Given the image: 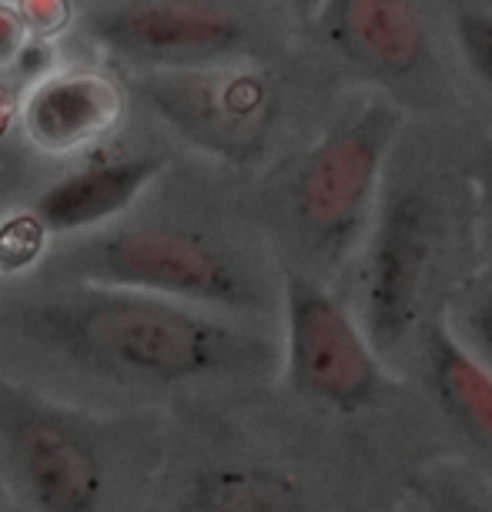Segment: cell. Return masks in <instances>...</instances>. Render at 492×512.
Returning <instances> with one entry per match:
<instances>
[{"label": "cell", "instance_id": "cell-9", "mask_svg": "<svg viewBox=\"0 0 492 512\" xmlns=\"http://www.w3.org/2000/svg\"><path fill=\"white\" fill-rule=\"evenodd\" d=\"M158 168L161 158H124L91 164V168H81L74 175L54 181L37 198L34 215L47 231H57V235H74V231L94 228L128 208L144 191V185L158 175Z\"/></svg>", "mask_w": 492, "mask_h": 512}, {"label": "cell", "instance_id": "cell-16", "mask_svg": "<svg viewBox=\"0 0 492 512\" xmlns=\"http://www.w3.org/2000/svg\"><path fill=\"white\" fill-rule=\"evenodd\" d=\"M466 335H469L472 355H476V359L492 372V302L479 305L476 312L469 315Z\"/></svg>", "mask_w": 492, "mask_h": 512}, {"label": "cell", "instance_id": "cell-13", "mask_svg": "<svg viewBox=\"0 0 492 512\" xmlns=\"http://www.w3.org/2000/svg\"><path fill=\"white\" fill-rule=\"evenodd\" d=\"M275 489L265 479L248 476V472H215L205 476L195 492V509H272Z\"/></svg>", "mask_w": 492, "mask_h": 512}, {"label": "cell", "instance_id": "cell-17", "mask_svg": "<svg viewBox=\"0 0 492 512\" xmlns=\"http://www.w3.org/2000/svg\"><path fill=\"white\" fill-rule=\"evenodd\" d=\"M21 37V27H17L14 14H7V7H0V54H7Z\"/></svg>", "mask_w": 492, "mask_h": 512}, {"label": "cell", "instance_id": "cell-6", "mask_svg": "<svg viewBox=\"0 0 492 512\" xmlns=\"http://www.w3.org/2000/svg\"><path fill=\"white\" fill-rule=\"evenodd\" d=\"M108 51L154 67H205L245 47V27L215 7L185 0H134L94 17Z\"/></svg>", "mask_w": 492, "mask_h": 512}, {"label": "cell", "instance_id": "cell-7", "mask_svg": "<svg viewBox=\"0 0 492 512\" xmlns=\"http://www.w3.org/2000/svg\"><path fill=\"white\" fill-rule=\"evenodd\" d=\"M432 251V215L419 195H399L382 211L365 265V318L369 342L382 355L399 349L419 312L422 278Z\"/></svg>", "mask_w": 492, "mask_h": 512}, {"label": "cell", "instance_id": "cell-4", "mask_svg": "<svg viewBox=\"0 0 492 512\" xmlns=\"http://www.w3.org/2000/svg\"><path fill=\"white\" fill-rule=\"evenodd\" d=\"M288 365L302 392L339 409H359L385 389L369 342L332 295L305 278L285 282Z\"/></svg>", "mask_w": 492, "mask_h": 512}, {"label": "cell", "instance_id": "cell-10", "mask_svg": "<svg viewBox=\"0 0 492 512\" xmlns=\"http://www.w3.org/2000/svg\"><path fill=\"white\" fill-rule=\"evenodd\" d=\"M154 88L168 91V104L161 101V111L175 114V121L188 131L205 134L218 144L248 141L268 111V88L245 74H191L168 84L154 81Z\"/></svg>", "mask_w": 492, "mask_h": 512}, {"label": "cell", "instance_id": "cell-14", "mask_svg": "<svg viewBox=\"0 0 492 512\" xmlns=\"http://www.w3.org/2000/svg\"><path fill=\"white\" fill-rule=\"evenodd\" d=\"M47 228L37 221L34 211L0 221V272H24L41 255Z\"/></svg>", "mask_w": 492, "mask_h": 512}, {"label": "cell", "instance_id": "cell-11", "mask_svg": "<svg viewBox=\"0 0 492 512\" xmlns=\"http://www.w3.org/2000/svg\"><path fill=\"white\" fill-rule=\"evenodd\" d=\"M121 114L118 88L98 74H61L37 84L24 108L27 134L51 151H67L111 128Z\"/></svg>", "mask_w": 492, "mask_h": 512}, {"label": "cell", "instance_id": "cell-1", "mask_svg": "<svg viewBox=\"0 0 492 512\" xmlns=\"http://www.w3.org/2000/svg\"><path fill=\"white\" fill-rule=\"evenodd\" d=\"M14 305L11 322L24 342L104 382L181 385L268 362V345L245 328L134 288L57 278Z\"/></svg>", "mask_w": 492, "mask_h": 512}, {"label": "cell", "instance_id": "cell-3", "mask_svg": "<svg viewBox=\"0 0 492 512\" xmlns=\"http://www.w3.org/2000/svg\"><path fill=\"white\" fill-rule=\"evenodd\" d=\"M0 456L34 509L88 512L101 502L104 466L88 436L7 382H0Z\"/></svg>", "mask_w": 492, "mask_h": 512}, {"label": "cell", "instance_id": "cell-2", "mask_svg": "<svg viewBox=\"0 0 492 512\" xmlns=\"http://www.w3.org/2000/svg\"><path fill=\"white\" fill-rule=\"evenodd\" d=\"M51 272L67 282L134 288L225 312H245L262 302L252 272L231 251L185 228L101 231L54 258Z\"/></svg>", "mask_w": 492, "mask_h": 512}, {"label": "cell", "instance_id": "cell-8", "mask_svg": "<svg viewBox=\"0 0 492 512\" xmlns=\"http://www.w3.org/2000/svg\"><path fill=\"white\" fill-rule=\"evenodd\" d=\"M328 34L349 61L382 77L416 71L426 57V34L409 0H332Z\"/></svg>", "mask_w": 492, "mask_h": 512}, {"label": "cell", "instance_id": "cell-12", "mask_svg": "<svg viewBox=\"0 0 492 512\" xmlns=\"http://www.w3.org/2000/svg\"><path fill=\"white\" fill-rule=\"evenodd\" d=\"M432 382L442 405L466 432L492 446V372L446 328H432L426 338Z\"/></svg>", "mask_w": 492, "mask_h": 512}, {"label": "cell", "instance_id": "cell-15", "mask_svg": "<svg viewBox=\"0 0 492 512\" xmlns=\"http://www.w3.org/2000/svg\"><path fill=\"white\" fill-rule=\"evenodd\" d=\"M456 41L472 74L492 88V14L462 11L456 17Z\"/></svg>", "mask_w": 492, "mask_h": 512}, {"label": "cell", "instance_id": "cell-5", "mask_svg": "<svg viewBox=\"0 0 492 512\" xmlns=\"http://www.w3.org/2000/svg\"><path fill=\"white\" fill-rule=\"evenodd\" d=\"M395 124V111L369 108L328 134L305 161L298 175V218L315 241L342 248L359 231Z\"/></svg>", "mask_w": 492, "mask_h": 512}]
</instances>
